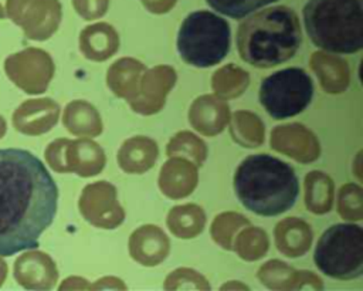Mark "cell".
<instances>
[{"instance_id":"obj_7","label":"cell","mask_w":363,"mask_h":291,"mask_svg":"<svg viewBox=\"0 0 363 291\" xmlns=\"http://www.w3.org/2000/svg\"><path fill=\"white\" fill-rule=\"evenodd\" d=\"M313 97V81L299 67H288L265 77L258 98L272 119H286L303 112Z\"/></svg>"},{"instance_id":"obj_3","label":"cell","mask_w":363,"mask_h":291,"mask_svg":"<svg viewBox=\"0 0 363 291\" xmlns=\"http://www.w3.org/2000/svg\"><path fill=\"white\" fill-rule=\"evenodd\" d=\"M240 57L255 68L279 65L298 53L302 30L296 13L286 6L251 13L237 30Z\"/></svg>"},{"instance_id":"obj_9","label":"cell","mask_w":363,"mask_h":291,"mask_svg":"<svg viewBox=\"0 0 363 291\" xmlns=\"http://www.w3.org/2000/svg\"><path fill=\"white\" fill-rule=\"evenodd\" d=\"M4 71L18 88L28 94H37L47 87L51 64L41 50L27 48L9 55L4 60Z\"/></svg>"},{"instance_id":"obj_11","label":"cell","mask_w":363,"mask_h":291,"mask_svg":"<svg viewBox=\"0 0 363 291\" xmlns=\"http://www.w3.org/2000/svg\"><path fill=\"white\" fill-rule=\"evenodd\" d=\"M57 108L47 99L24 101L13 112V126L26 135L45 132L55 121Z\"/></svg>"},{"instance_id":"obj_2","label":"cell","mask_w":363,"mask_h":291,"mask_svg":"<svg viewBox=\"0 0 363 291\" xmlns=\"http://www.w3.org/2000/svg\"><path fill=\"white\" fill-rule=\"evenodd\" d=\"M233 185L240 203L262 217L288 212L299 196V180L294 168L267 153L242 159L235 169Z\"/></svg>"},{"instance_id":"obj_14","label":"cell","mask_w":363,"mask_h":291,"mask_svg":"<svg viewBox=\"0 0 363 291\" xmlns=\"http://www.w3.org/2000/svg\"><path fill=\"white\" fill-rule=\"evenodd\" d=\"M7 132V123H6V119L0 115V139L6 135Z\"/></svg>"},{"instance_id":"obj_12","label":"cell","mask_w":363,"mask_h":291,"mask_svg":"<svg viewBox=\"0 0 363 291\" xmlns=\"http://www.w3.org/2000/svg\"><path fill=\"white\" fill-rule=\"evenodd\" d=\"M206 1L217 13L231 17L234 20H238L278 0H206Z\"/></svg>"},{"instance_id":"obj_15","label":"cell","mask_w":363,"mask_h":291,"mask_svg":"<svg viewBox=\"0 0 363 291\" xmlns=\"http://www.w3.org/2000/svg\"><path fill=\"white\" fill-rule=\"evenodd\" d=\"M6 3H7V0H0V18H6L7 17Z\"/></svg>"},{"instance_id":"obj_6","label":"cell","mask_w":363,"mask_h":291,"mask_svg":"<svg viewBox=\"0 0 363 291\" xmlns=\"http://www.w3.org/2000/svg\"><path fill=\"white\" fill-rule=\"evenodd\" d=\"M313 263L322 274L333 280L360 278L363 274V229L354 223L328 227L315 246Z\"/></svg>"},{"instance_id":"obj_13","label":"cell","mask_w":363,"mask_h":291,"mask_svg":"<svg viewBox=\"0 0 363 291\" xmlns=\"http://www.w3.org/2000/svg\"><path fill=\"white\" fill-rule=\"evenodd\" d=\"M6 278H7V264H6V261L0 256V287L3 285Z\"/></svg>"},{"instance_id":"obj_10","label":"cell","mask_w":363,"mask_h":291,"mask_svg":"<svg viewBox=\"0 0 363 291\" xmlns=\"http://www.w3.org/2000/svg\"><path fill=\"white\" fill-rule=\"evenodd\" d=\"M54 275L52 263L43 253H24L14 261V278L27 290H38L52 285Z\"/></svg>"},{"instance_id":"obj_4","label":"cell","mask_w":363,"mask_h":291,"mask_svg":"<svg viewBox=\"0 0 363 291\" xmlns=\"http://www.w3.org/2000/svg\"><path fill=\"white\" fill-rule=\"evenodd\" d=\"M302 16L306 34L318 48L332 54L363 48V0H308Z\"/></svg>"},{"instance_id":"obj_8","label":"cell","mask_w":363,"mask_h":291,"mask_svg":"<svg viewBox=\"0 0 363 291\" xmlns=\"http://www.w3.org/2000/svg\"><path fill=\"white\" fill-rule=\"evenodd\" d=\"M60 4L57 0H7L6 13L24 34L34 40L47 37L50 27L58 21Z\"/></svg>"},{"instance_id":"obj_5","label":"cell","mask_w":363,"mask_h":291,"mask_svg":"<svg viewBox=\"0 0 363 291\" xmlns=\"http://www.w3.org/2000/svg\"><path fill=\"white\" fill-rule=\"evenodd\" d=\"M176 45L186 64L197 68L213 67L230 51V24L210 10L193 11L182 21Z\"/></svg>"},{"instance_id":"obj_1","label":"cell","mask_w":363,"mask_h":291,"mask_svg":"<svg viewBox=\"0 0 363 291\" xmlns=\"http://www.w3.org/2000/svg\"><path fill=\"white\" fill-rule=\"evenodd\" d=\"M58 207V187L30 150L0 149V256L35 248Z\"/></svg>"}]
</instances>
